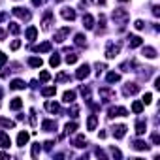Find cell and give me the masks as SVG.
I'll return each mask as SVG.
<instances>
[{
    "label": "cell",
    "instance_id": "cell-1",
    "mask_svg": "<svg viewBox=\"0 0 160 160\" xmlns=\"http://www.w3.org/2000/svg\"><path fill=\"white\" fill-rule=\"evenodd\" d=\"M130 19V15H128V12L126 10H122V8H119V10H113V21L122 28L124 25H126V21Z\"/></svg>",
    "mask_w": 160,
    "mask_h": 160
},
{
    "label": "cell",
    "instance_id": "cell-2",
    "mask_svg": "<svg viewBox=\"0 0 160 160\" xmlns=\"http://www.w3.org/2000/svg\"><path fill=\"white\" fill-rule=\"evenodd\" d=\"M119 51H121V43L109 42V43H108V49H106V57H108V58H115V57L119 55Z\"/></svg>",
    "mask_w": 160,
    "mask_h": 160
},
{
    "label": "cell",
    "instance_id": "cell-3",
    "mask_svg": "<svg viewBox=\"0 0 160 160\" xmlns=\"http://www.w3.org/2000/svg\"><path fill=\"white\" fill-rule=\"evenodd\" d=\"M128 115V109L126 108H109L108 109V117L113 119V117H126Z\"/></svg>",
    "mask_w": 160,
    "mask_h": 160
},
{
    "label": "cell",
    "instance_id": "cell-4",
    "mask_svg": "<svg viewBox=\"0 0 160 160\" xmlns=\"http://www.w3.org/2000/svg\"><path fill=\"white\" fill-rule=\"evenodd\" d=\"M12 13H13L15 17L23 19V21H28V19H30V12H27L25 8H13V10H12Z\"/></svg>",
    "mask_w": 160,
    "mask_h": 160
},
{
    "label": "cell",
    "instance_id": "cell-5",
    "mask_svg": "<svg viewBox=\"0 0 160 160\" xmlns=\"http://www.w3.org/2000/svg\"><path fill=\"white\" fill-rule=\"evenodd\" d=\"M89 73H91V66L89 64H83V66H79V70L75 72V77L77 79H85Z\"/></svg>",
    "mask_w": 160,
    "mask_h": 160
},
{
    "label": "cell",
    "instance_id": "cell-6",
    "mask_svg": "<svg viewBox=\"0 0 160 160\" xmlns=\"http://www.w3.org/2000/svg\"><path fill=\"white\" fill-rule=\"evenodd\" d=\"M51 25H53V12H45L43 21H42V28H43V30H49Z\"/></svg>",
    "mask_w": 160,
    "mask_h": 160
},
{
    "label": "cell",
    "instance_id": "cell-7",
    "mask_svg": "<svg viewBox=\"0 0 160 160\" xmlns=\"http://www.w3.org/2000/svg\"><path fill=\"white\" fill-rule=\"evenodd\" d=\"M60 15H62L66 21H73V19H75V10H73V8H62V10H60Z\"/></svg>",
    "mask_w": 160,
    "mask_h": 160
},
{
    "label": "cell",
    "instance_id": "cell-8",
    "mask_svg": "<svg viewBox=\"0 0 160 160\" xmlns=\"http://www.w3.org/2000/svg\"><path fill=\"white\" fill-rule=\"evenodd\" d=\"M70 34V27H64V28H60L57 34H55V42H58V43H62L64 40H66V36Z\"/></svg>",
    "mask_w": 160,
    "mask_h": 160
},
{
    "label": "cell",
    "instance_id": "cell-9",
    "mask_svg": "<svg viewBox=\"0 0 160 160\" xmlns=\"http://www.w3.org/2000/svg\"><path fill=\"white\" fill-rule=\"evenodd\" d=\"M126 40H128V47H130V49H134V47H139V45L143 43V40H141L139 36H134V34H130Z\"/></svg>",
    "mask_w": 160,
    "mask_h": 160
},
{
    "label": "cell",
    "instance_id": "cell-10",
    "mask_svg": "<svg viewBox=\"0 0 160 160\" xmlns=\"http://www.w3.org/2000/svg\"><path fill=\"white\" fill-rule=\"evenodd\" d=\"M124 134H126V126H124V124H117V126H113V136H115L117 139H122Z\"/></svg>",
    "mask_w": 160,
    "mask_h": 160
},
{
    "label": "cell",
    "instance_id": "cell-11",
    "mask_svg": "<svg viewBox=\"0 0 160 160\" xmlns=\"http://www.w3.org/2000/svg\"><path fill=\"white\" fill-rule=\"evenodd\" d=\"M42 130H45V132H55V130H57V122L45 119V121L42 122Z\"/></svg>",
    "mask_w": 160,
    "mask_h": 160
},
{
    "label": "cell",
    "instance_id": "cell-12",
    "mask_svg": "<svg viewBox=\"0 0 160 160\" xmlns=\"http://www.w3.org/2000/svg\"><path fill=\"white\" fill-rule=\"evenodd\" d=\"M138 91H139V85H138V83H126V85H124V94H126V96H128V94H136Z\"/></svg>",
    "mask_w": 160,
    "mask_h": 160
},
{
    "label": "cell",
    "instance_id": "cell-13",
    "mask_svg": "<svg viewBox=\"0 0 160 160\" xmlns=\"http://www.w3.org/2000/svg\"><path fill=\"white\" fill-rule=\"evenodd\" d=\"M72 145H75V147H79V149H83V147L87 145V139H85V136H83V134L75 136V139L72 141Z\"/></svg>",
    "mask_w": 160,
    "mask_h": 160
},
{
    "label": "cell",
    "instance_id": "cell-14",
    "mask_svg": "<svg viewBox=\"0 0 160 160\" xmlns=\"http://www.w3.org/2000/svg\"><path fill=\"white\" fill-rule=\"evenodd\" d=\"M62 102H64V104H73V102H75V92H73V91H66V92L62 94Z\"/></svg>",
    "mask_w": 160,
    "mask_h": 160
},
{
    "label": "cell",
    "instance_id": "cell-15",
    "mask_svg": "<svg viewBox=\"0 0 160 160\" xmlns=\"http://www.w3.org/2000/svg\"><path fill=\"white\" fill-rule=\"evenodd\" d=\"M28 132H19V136H17V145L19 147H25L27 143H28Z\"/></svg>",
    "mask_w": 160,
    "mask_h": 160
},
{
    "label": "cell",
    "instance_id": "cell-16",
    "mask_svg": "<svg viewBox=\"0 0 160 160\" xmlns=\"http://www.w3.org/2000/svg\"><path fill=\"white\" fill-rule=\"evenodd\" d=\"M83 27H85V28H89V30H91V28H94V19H92V15H89V13H85V15H83Z\"/></svg>",
    "mask_w": 160,
    "mask_h": 160
},
{
    "label": "cell",
    "instance_id": "cell-17",
    "mask_svg": "<svg viewBox=\"0 0 160 160\" xmlns=\"http://www.w3.org/2000/svg\"><path fill=\"white\" fill-rule=\"evenodd\" d=\"M51 49H53L51 42H43V43H40L38 47H34V51H38V53H47V51H51Z\"/></svg>",
    "mask_w": 160,
    "mask_h": 160
},
{
    "label": "cell",
    "instance_id": "cell-18",
    "mask_svg": "<svg viewBox=\"0 0 160 160\" xmlns=\"http://www.w3.org/2000/svg\"><path fill=\"white\" fill-rule=\"evenodd\" d=\"M0 143H2V147H4V149H10L12 139H10V136H8L6 132H0Z\"/></svg>",
    "mask_w": 160,
    "mask_h": 160
},
{
    "label": "cell",
    "instance_id": "cell-19",
    "mask_svg": "<svg viewBox=\"0 0 160 160\" xmlns=\"http://www.w3.org/2000/svg\"><path fill=\"white\" fill-rule=\"evenodd\" d=\"M27 85H25V81H21V79H13V81L10 83V89H13V91H23Z\"/></svg>",
    "mask_w": 160,
    "mask_h": 160
},
{
    "label": "cell",
    "instance_id": "cell-20",
    "mask_svg": "<svg viewBox=\"0 0 160 160\" xmlns=\"http://www.w3.org/2000/svg\"><path fill=\"white\" fill-rule=\"evenodd\" d=\"M36 36H38V28H36V27H28V28H27V40H28V42H34Z\"/></svg>",
    "mask_w": 160,
    "mask_h": 160
},
{
    "label": "cell",
    "instance_id": "cell-21",
    "mask_svg": "<svg viewBox=\"0 0 160 160\" xmlns=\"http://www.w3.org/2000/svg\"><path fill=\"white\" fill-rule=\"evenodd\" d=\"M134 68H136V60H126V62L121 64L122 72H134Z\"/></svg>",
    "mask_w": 160,
    "mask_h": 160
},
{
    "label": "cell",
    "instance_id": "cell-22",
    "mask_svg": "<svg viewBox=\"0 0 160 160\" xmlns=\"http://www.w3.org/2000/svg\"><path fill=\"white\" fill-rule=\"evenodd\" d=\"M145 130H147V122H145V121H138V122H136V134H138V136H143Z\"/></svg>",
    "mask_w": 160,
    "mask_h": 160
},
{
    "label": "cell",
    "instance_id": "cell-23",
    "mask_svg": "<svg viewBox=\"0 0 160 160\" xmlns=\"http://www.w3.org/2000/svg\"><path fill=\"white\" fill-rule=\"evenodd\" d=\"M66 53H68V55H66V62H68V64H75L77 58H79V55H75V53L70 51V49H66Z\"/></svg>",
    "mask_w": 160,
    "mask_h": 160
},
{
    "label": "cell",
    "instance_id": "cell-24",
    "mask_svg": "<svg viewBox=\"0 0 160 160\" xmlns=\"http://www.w3.org/2000/svg\"><path fill=\"white\" fill-rule=\"evenodd\" d=\"M100 96L104 98V102H109L115 94H113V91H109V89H100Z\"/></svg>",
    "mask_w": 160,
    "mask_h": 160
},
{
    "label": "cell",
    "instance_id": "cell-25",
    "mask_svg": "<svg viewBox=\"0 0 160 160\" xmlns=\"http://www.w3.org/2000/svg\"><path fill=\"white\" fill-rule=\"evenodd\" d=\"M45 109L51 111V113H58L60 111V106L57 102H45Z\"/></svg>",
    "mask_w": 160,
    "mask_h": 160
},
{
    "label": "cell",
    "instance_id": "cell-26",
    "mask_svg": "<svg viewBox=\"0 0 160 160\" xmlns=\"http://www.w3.org/2000/svg\"><path fill=\"white\" fill-rule=\"evenodd\" d=\"M132 147H134L136 151H149V145H147L145 141H141V139H136Z\"/></svg>",
    "mask_w": 160,
    "mask_h": 160
},
{
    "label": "cell",
    "instance_id": "cell-27",
    "mask_svg": "<svg viewBox=\"0 0 160 160\" xmlns=\"http://www.w3.org/2000/svg\"><path fill=\"white\" fill-rule=\"evenodd\" d=\"M73 40H75V45H77V47H85V45H87V38H85L83 34H75Z\"/></svg>",
    "mask_w": 160,
    "mask_h": 160
},
{
    "label": "cell",
    "instance_id": "cell-28",
    "mask_svg": "<svg viewBox=\"0 0 160 160\" xmlns=\"http://www.w3.org/2000/svg\"><path fill=\"white\" fill-rule=\"evenodd\" d=\"M28 64H30L32 68H42L43 60H42L40 57H30V58H28Z\"/></svg>",
    "mask_w": 160,
    "mask_h": 160
},
{
    "label": "cell",
    "instance_id": "cell-29",
    "mask_svg": "<svg viewBox=\"0 0 160 160\" xmlns=\"http://www.w3.org/2000/svg\"><path fill=\"white\" fill-rule=\"evenodd\" d=\"M21 108H23V100H21V98H13V100L10 102V109L17 111V109H21Z\"/></svg>",
    "mask_w": 160,
    "mask_h": 160
},
{
    "label": "cell",
    "instance_id": "cell-30",
    "mask_svg": "<svg viewBox=\"0 0 160 160\" xmlns=\"http://www.w3.org/2000/svg\"><path fill=\"white\" fill-rule=\"evenodd\" d=\"M96 124H98V117L96 115H91L89 121H87V128L89 130H96Z\"/></svg>",
    "mask_w": 160,
    "mask_h": 160
},
{
    "label": "cell",
    "instance_id": "cell-31",
    "mask_svg": "<svg viewBox=\"0 0 160 160\" xmlns=\"http://www.w3.org/2000/svg\"><path fill=\"white\" fill-rule=\"evenodd\" d=\"M143 55L147 58H156V49L154 47H143Z\"/></svg>",
    "mask_w": 160,
    "mask_h": 160
},
{
    "label": "cell",
    "instance_id": "cell-32",
    "mask_svg": "<svg viewBox=\"0 0 160 160\" xmlns=\"http://www.w3.org/2000/svg\"><path fill=\"white\" fill-rule=\"evenodd\" d=\"M121 81V75L115 73V72H109L108 73V83H119Z\"/></svg>",
    "mask_w": 160,
    "mask_h": 160
},
{
    "label": "cell",
    "instance_id": "cell-33",
    "mask_svg": "<svg viewBox=\"0 0 160 160\" xmlns=\"http://www.w3.org/2000/svg\"><path fill=\"white\" fill-rule=\"evenodd\" d=\"M143 106H145V104H143L141 100H136V102L132 104V111H134V113H141V111H143Z\"/></svg>",
    "mask_w": 160,
    "mask_h": 160
},
{
    "label": "cell",
    "instance_id": "cell-34",
    "mask_svg": "<svg viewBox=\"0 0 160 160\" xmlns=\"http://www.w3.org/2000/svg\"><path fill=\"white\" fill-rule=\"evenodd\" d=\"M55 92H57V87H45V89L42 91V94H43L45 98H49V96H55Z\"/></svg>",
    "mask_w": 160,
    "mask_h": 160
},
{
    "label": "cell",
    "instance_id": "cell-35",
    "mask_svg": "<svg viewBox=\"0 0 160 160\" xmlns=\"http://www.w3.org/2000/svg\"><path fill=\"white\" fill-rule=\"evenodd\" d=\"M0 126H4V128H13L15 122L10 121V119H4V117H0Z\"/></svg>",
    "mask_w": 160,
    "mask_h": 160
},
{
    "label": "cell",
    "instance_id": "cell-36",
    "mask_svg": "<svg viewBox=\"0 0 160 160\" xmlns=\"http://www.w3.org/2000/svg\"><path fill=\"white\" fill-rule=\"evenodd\" d=\"M75 130H77V122H68L64 128V134H73Z\"/></svg>",
    "mask_w": 160,
    "mask_h": 160
},
{
    "label": "cell",
    "instance_id": "cell-37",
    "mask_svg": "<svg viewBox=\"0 0 160 160\" xmlns=\"http://www.w3.org/2000/svg\"><path fill=\"white\" fill-rule=\"evenodd\" d=\"M49 64H51L53 68H55V66H58V64H60V57H58L57 53H55V55H51V58H49Z\"/></svg>",
    "mask_w": 160,
    "mask_h": 160
},
{
    "label": "cell",
    "instance_id": "cell-38",
    "mask_svg": "<svg viewBox=\"0 0 160 160\" xmlns=\"http://www.w3.org/2000/svg\"><path fill=\"white\" fill-rule=\"evenodd\" d=\"M40 151H42V145H40V143H34V145H32V158H38Z\"/></svg>",
    "mask_w": 160,
    "mask_h": 160
},
{
    "label": "cell",
    "instance_id": "cell-39",
    "mask_svg": "<svg viewBox=\"0 0 160 160\" xmlns=\"http://www.w3.org/2000/svg\"><path fill=\"white\" fill-rule=\"evenodd\" d=\"M8 30H10L12 34H19V30H21V28H19V25H17V23H10Z\"/></svg>",
    "mask_w": 160,
    "mask_h": 160
},
{
    "label": "cell",
    "instance_id": "cell-40",
    "mask_svg": "<svg viewBox=\"0 0 160 160\" xmlns=\"http://www.w3.org/2000/svg\"><path fill=\"white\" fill-rule=\"evenodd\" d=\"M49 79H51V73L49 72H40V81H49Z\"/></svg>",
    "mask_w": 160,
    "mask_h": 160
},
{
    "label": "cell",
    "instance_id": "cell-41",
    "mask_svg": "<svg viewBox=\"0 0 160 160\" xmlns=\"http://www.w3.org/2000/svg\"><path fill=\"white\" fill-rule=\"evenodd\" d=\"M6 62H8V57H6L2 51H0V70L4 68V64H6Z\"/></svg>",
    "mask_w": 160,
    "mask_h": 160
},
{
    "label": "cell",
    "instance_id": "cell-42",
    "mask_svg": "<svg viewBox=\"0 0 160 160\" xmlns=\"http://www.w3.org/2000/svg\"><path fill=\"white\" fill-rule=\"evenodd\" d=\"M81 94L85 96V100H89V98H91V91H89L87 87H81Z\"/></svg>",
    "mask_w": 160,
    "mask_h": 160
},
{
    "label": "cell",
    "instance_id": "cell-43",
    "mask_svg": "<svg viewBox=\"0 0 160 160\" xmlns=\"http://www.w3.org/2000/svg\"><path fill=\"white\" fill-rule=\"evenodd\" d=\"M141 102H143V104H151V102H152V94H151V92H147V94L143 96V100H141Z\"/></svg>",
    "mask_w": 160,
    "mask_h": 160
},
{
    "label": "cell",
    "instance_id": "cell-44",
    "mask_svg": "<svg viewBox=\"0 0 160 160\" xmlns=\"http://www.w3.org/2000/svg\"><path fill=\"white\" fill-rule=\"evenodd\" d=\"M77 113H79V108L77 106H72V109L68 111V115H72V117H77Z\"/></svg>",
    "mask_w": 160,
    "mask_h": 160
},
{
    "label": "cell",
    "instance_id": "cell-45",
    "mask_svg": "<svg viewBox=\"0 0 160 160\" xmlns=\"http://www.w3.org/2000/svg\"><path fill=\"white\" fill-rule=\"evenodd\" d=\"M70 79V75H66V73H58L57 75V81H68Z\"/></svg>",
    "mask_w": 160,
    "mask_h": 160
},
{
    "label": "cell",
    "instance_id": "cell-46",
    "mask_svg": "<svg viewBox=\"0 0 160 160\" xmlns=\"http://www.w3.org/2000/svg\"><path fill=\"white\" fill-rule=\"evenodd\" d=\"M19 47H21V42H19V40H13V42H12V51H17Z\"/></svg>",
    "mask_w": 160,
    "mask_h": 160
},
{
    "label": "cell",
    "instance_id": "cell-47",
    "mask_svg": "<svg viewBox=\"0 0 160 160\" xmlns=\"http://www.w3.org/2000/svg\"><path fill=\"white\" fill-rule=\"evenodd\" d=\"M134 27H136L138 30H143V28H145V23H143V21H136V23H134Z\"/></svg>",
    "mask_w": 160,
    "mask_h": 160
},
{
    "label": "cell",
    "instance_id": "cell-48",
    "mask_svg": "<svg viewBox=\"0 0 160 160\" xmlns=\"http://www.w3.org/2000/svg\"><path fill=\"white\" fill-rule=\"evenodd\" d=\"M53 145H55V141H45V143H43V149H45V151H51Z\"/></svg>",
    "mask_w": 160,
    "mask_h": 160
},
{
    "label": "cell",
    "instance_id": "cell-49",
    "mask_svg": "<svg viewBox=\"0 0 160 160\" xmlns=\"http://www.w3.org/2000/svg\"><path fill=\"white\" fill-rule=\"evenodd\" d=\"M151 139H152V143H154V145H158V143H160V136H158V134H152V136H151Z\"/></svg>",
    "mask_w": 160,
    "mask_h": 160
},
{
    "label": "cell",
    "instance_id": "cell-50",
    "mask_svg": "<svg viewBox=\"0 0 160 160\" xmlns=\"http://www.w3.org/2000/svg\"><path fill=\"white\" fill-rule=\"evenodd\" d=\"M152 15H154V17L160 15V6H152Z\"/></svg>",
    "mask_w": 160,
    "mask_h": 160
},
{
    "label": "cell",
    "instance_id": "cell-51",
    "mask_svg": "<svg viewBox=\"0 0 160 160\" xmlns=\"http://www.w3.org/2000/svg\"><path fill=\"white\" fill-rule=\"evenodd\" d=\"M111 154H113V156H117V158H121V151H119V149H115V147H111Z\"/></svg>",
    "mask_w": 160,
    "mask_h": 160
},
{
    "label": "cell",
    "instance_id": "cell-52",
    "mask_svg": "<svg viewBox=\"0 0 160 160\" xmlns=\"http://www.w3.org/2000/svg\"><path fill=\"white\" fill-rule=\"evenodd\" d=\"M45 2H47V0H32L34 6H42V4H45Z\"/></svg>",
    "mask_w": 160,
    "mask_h": 160
},
{
    "label": "cell",
    "instance_id": "cell-53",
    "mask_svg": "<svg viewBox=\"0 0 160 160\" xmlns=\"http://www.w3.org/2000/svg\"><path fill=\"white\" fill-rule=\"evenodd\" d=\"M96 70H98V73L104 72V70H106V64H100V62H98V64H96Z\"/></svg>",
    "mask_w": 160,
    "mask_h": 160
},
{
    "label": "cell",
    "instance_id": "cell-54",
    "mask_svg": "<svg viewBox=\"0 0 160 160\" xmlns=\"http://www.w3.org/2000/svg\"><path fill=\"white\" fill-rule=\"evenodd\" d=\"M96 156H100V158H106V152H104V151H100V149H96Z\"/></svg>",
    "mask_w": 160,
    "mask_h": 160
},
{
    "label": "cell",
    "instance_id": "cell-55",
    "mask_svg": "<svg viewBox=\"0 0 160 160\" xmlns=\"http://www.w3.org/2000/svg\"><path fill=\"white\" fill-rule=\"evenodd\" d=\"M30 87H32V89H36V87H38V81H36V79H32V81H30Z\"/></svg>",
    "mask_w": 160,
    "mask_h": 160
},
{
    "label": "cell",
    "instance_id": "cell-56",
    "mask_svg": "<svg viewBox=\"0 0 160 160\" xmlns=\"http://www.w3.org/2000/svg\"><path fill=\"white\" fill-rule=\"evenodd\" d=\"M6 17H8V15H6V13H4V12H0V23H2V21H4V19H6Z\"/></svg>",
    "mask_w": 160,
    "mask_h": 160
},
{
    "label": "cell",
    "instance_id": "cell-57",
    "mask_svg": "<svg viewBox=\"0 0 160 160\" xmlns=\"http://www.w3.org/2000/svg\"><path fill=\"white\" fill-rule=\"evenodd\" d=\"M4 38H6V32H4V30H0V42H2Z\"/></svg>",
    "mask_w": 160,
    "mask_h": 160
},
{
    "label": "cell",
    "instance_id": "cell-58",
    "mask_svg": "<svg viewBox=\"0 0 160 160\" xmlns=\"http://www.w3.org/2000/svg\"><path fill=\"white\" fill-rule=\"evenodd\" d=\"M91 2H96V4H106V0H91Z\"/></svg>",
    "mask_w": 160,
    "mask_h": 160
},
{
    "label": "cell",
    "instance_id": "cell-59",
    "mask_svg": "<svg viewBox=\"0 0 160 160\" xmlns=\"http://www.w3.org/2000/svg\"><path fill=\"white\" fill-rule=\"evenodd\" d=\"M8 156H10L8 152H0V158H8Z\"/></svg>",
    "mask_w": 160,
    "mask_h": 160
},
{
    "label": "cell",
    "instance_id": "cell-60",
    "mask_svg": "<svg viewBox=\"0 0 160 160\" xmlns=\"http://www.w3.org/2000/svg\"><path fill=\"white\" fill-rule=\"evenodd\" d=\"M119 2H128V0H119Z\"/></svg>",
    "mask_w": 160,
    "mask_h": 160
},
{
    "label": "cell",
    "instance_id": "cell-61",
    "mask_svg": "<svg viewBox=\"0 0 160 160\" xmlns=\"http://www.w3.org/2000/svg\"><path fill=\"white\" fill-rule=\"evenodd\" d=\"M0 96H2V89H0Z\"/></svg>",
    "mask_w": 160,
    "mask_h": 160
},
{
    "label": "cell",
    "instance_id": "cell-62",
    "mask_svg": "<svg viewBox=\"0 0 160 160\" xmlns=\"http://www.w3.org/2000/svg\"><path fill=\"white\" fill-rule=\"evenodd\" d=\"M55 2H60V0H55Z\"/></svg>",
    "mask_w": 160,
    "mask_h": 160
}]
</instances>
